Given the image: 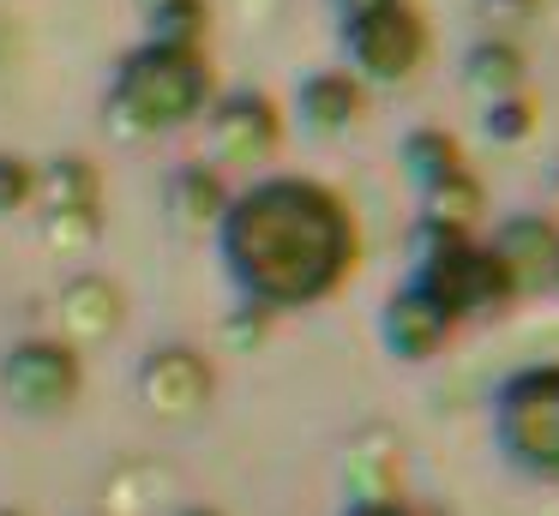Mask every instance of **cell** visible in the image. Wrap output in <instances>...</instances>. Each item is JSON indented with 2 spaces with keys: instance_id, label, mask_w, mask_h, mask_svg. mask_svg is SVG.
I'll list each match as a JSON object with an SVG mask.
<instances>
[{
  "instance_id": "6da1fadb",
  "label": "cell",
  "mask_w": 559,
  "mask_h": 516,
  "mask_svg": "<svg viewBox=\"0 0 559 516\" xmlns=\"http://www.w3.org/2000/svg\"><path fill=\"white\" fill-rule=\"evenodd\" d=\"M217 247L235 288L259 312H289L337 295L355 271L349 204L307 175H265L247 192H235L217 223Z\"/></svg>"
},
{
  "instance_id": "7a4b0ae2",
  "label": "cell",
  "mask_w": 559,
  "mask_h": 516,
  "mask_svg": "<svg viewBox=\"0 0 559 516\" xmlns=\"http://www.w3.org/2000/svg\"><path fill=\"white\" fill-rule=\"evenodd\" d=\"M211 96H217V84H211L205 48L139 43L133 55H121L109 79V120L127 139H157V132H175L193 115H205Z\"/></svg>"
},
{
  "instance_id": "3957f363",
  "label": "cell",
  "mask_w": 559,
  "mask_h": 516,
  "mask_svg": "<svg viewBox=\"0 0 559 516\" xmlns=\"http://www.w3.org/2000/svg\"><path fill=\"white\" fill-rule=\"evenodd\" d=\"M415 252H421V264H415V288H421L451 324L475 319V312H506L511 300H518V288H511L506 271H499V259L487 247H475L469 235H457V228L421 223Z\"/></svg>"
},
{
  "instance_id": "277c9868",
  "label": "cell",
  "mask_w": 559,
  "mask_h": 516,
  "mask_svg": "<svg viewBox=\"0 0 559 516\" xmlns=\"http://www.w3.org/2000/svg\"><path fill=\"white\" fill-rule=\"evenodd\" d=\"M493 444L511 468L559 480V360L511 372L493 391Z\"/></svg>"
},
{
  "instance_id": "5b68a950",
  "label": "cell",
  "mask_w": 559,
  "mask_h": 516,
  "mask_svg": "<svg viewBox=\"0 0 559 516\" xmlns=\"http://www.w3.org/2000/svg\"><path fill=\"white\" fill-rule=\"evenodd\" d=\"M343 55H349V79L361 84H409L427 60V24L415 12V0L403 7H373V12H355L343 19Z\"/></svg>"
},
{
  "instance_id": "8992f818",
  "label": "cell",
  "mask_w": 559,
  "mask_h": 516,
  "mask_svg": "<svg viewBox=\"0 0 559 516\" xmlns=\"http://www.w3.org/2000/svg\"><path fill=\"white\" fill-rule=\"evenodd\" d=\"M0 391L13 396V408H25V415H61L85 391L79 348L61 343V336H25V343H13L0 355Z\"/></svg>"
},
{
  "instance_id": "52a82bcc",
  "label": "cell",
  "mask_w": 559,
  "mask_h": 516,
  "mask_svg": "<svg viewBox=\"0 0 559 516\" xmlns=\"http://www.w3.org/2000/svg\"><path fill=\"white\" fill-rule=\"evenodd\" d=\"M283 144V115L265 91H223L211 96L205 108V151H211V168H253V163H271Z\"/></svg>"
},
{
  "instance_id": "ba28073f",
  "label": "cell",
  "mask_w": 559,
  "mask_h": 516,
  "mask_svg": "<svg viewBox=\"0 0 559 516\" xmlns=\"http://www.w3.org/2000/svg\"><path fill=\"white\" fill-rule=\"evenodd\" d=\"M211 391H217V372H211V360L187 343L151 348V355L139 360V396H145V408L163 420L199 415V408L211 403Z\"/></svg>"
},
{
  "instance_id": "9c48e42d",
  "label": "cell",
  "mask_w": 559,
  "mask_h": 516,
  "mask_svg": "<svg viewBox=\"0 0 559 516\" xmlns=\"http://www.w3.org/2000/svg\"><path fill=\"white\" fill-rule=\"evenodd\" d=\"M487 252L499 259V271L511 276V288L518 295H530V288H559V223L554 216H506V223L493 228V240H487Z\"/></svg>"
},
{
  "instance_id": "30bf717a",
  "label": "cell",
  "mask_w": 559,
  "mask_h": 516,
  "mask_svg": "<svg viewBox=\"0 0 559 516\" xmlns=\"http://www.w3.org/2000/svg\"><path fill=\"white\" fill-rule=\"evenodd\" d=\"M451 331H457V324H451L415 283H403L397 295L385 300V312H379V336H385V348H391L397 360H427V355H439Z\"/></svg>"
},
{
  "instance_id": "8fae6325",
  "label": "cell",
  "mask_w": 559,
  "mask_h": 516,
  "mask_svg": "<svg viewBox=\"0 0 559 516\" xmlns=\"http://www.w3.org/2000/svg\"><path fill=\"white\" fill-rule=\"evenodd\" d=\"M55 312H61V331L73 336V343H103V336L121 331L127 295H121V283H109V276L85 271V276H73V283H61V300H55Z\"/></svg>"
},
{
  "instance_id": "7c38bea8",
  "label": "cell",
  "mask_w": 559,
  "mask_h": 516,
  "mask_svg": "<svg viewBox=\"0 0 559 516\" xmlns=\"http://www.w3.org/2000/svg\"><path fill=\"white\" fill-rule=\"evenodd\" d=\"M301 127L319 132V139H337V132H349L355 120L367 115V91L349 79L343 67H325L313 72V79H301Z\"/></svg>"
},
{
  "instance_id": "4fadbf2b",
  "label": "cell",
  "mask_w": 559,
  "mask_h": 516,
  "mask_svg": "<svg viewBox=\"0 0 559 516\" xmlns=\"http://www.w3.org/2000/svg\"><path fill=\"white\" fill-rule=\"evenodd\" d=\"M37 204L43 216H103V175L91 156L67 151L49 168H37Z\"/></svg>"
},
{
  "instance_id": "5bb4252c",
  "label": "cell",
  "mask_w": 559,
  "mask_h": 516,
  "mask_svg": "<svg viewBox=\"0 0 559 516\" xmlns=\"http://www.w3.org/2000/svg\"><path fill=\"white\" fill-rule=\"evenodd\" d=\"M169 223L175 228H187V235H205V228H217L223 223V211H229V199L235 192L223 187V175L211 163H181L169 175Z\"/></svg>"
},
{
  "instance_id": "9a60e30c",
  "label": "cell",
  "mask_w": 559,
  "mask_h": 516,
  "mask_svg": "<svg viewBox=\"0 0 559 516\" xmlns=\"http://www.w3.org/2000/svg\"><path fill=\"white\" fill-rule=\"evenodd\" d=\"M463 84L481 96V108H487V103H506V96H523V84H530L523 48L506 43V36H487V43H475L469 55H463Z\"/></svg>"
},
{
  "instance_id": "2e32d148",
  "label": "cell",
  "mask_w": 559,
  "mask_h": 516,
  "mask_svg": "<svg viewBox=\"0 0 559 516\" xmlns=\"http://www.w3.org/2000/svg\"><path fill=\"white\" fill-rule=\"evenodd\" d=\"M403 163H409V175H415V187H421V192H433V187H445V180L469 175L463 144L451 139V132H439V127H415L409 139H403Z\"/></svg>"
},
{
  "instance_id": "e0dca14e",
  "label": "cell",
  "mask_w": 559,
  "mask_h": 516,
  "mask_svg": "<svg viewBox=\"0 0 559 516\" xmlns=\"http://www.w3.org/2000/svg\"><path fill=\"white\" fill-rule=\"evenodd\" d=\"M145 19H151L145 43H163V48H205V0L157 7V12H145Z\"/></svg>"
},
{
  "instance_id": "ac0fdd59",
  "label": "cell",
  "mask_w": 559,
  "mask_h": 516,
  "mask_svg": "<svg viewBox=\"0 0 559 516\" xmlns=\"http://www.w3.org/2000/svg\"><path fill=\"white\" fill-rule=\"evenodd\" d=\"M37 204V163L19 151H0V216Z\"/></svg>"
},
{
  "instance_id": "d6986e66",
  "label": "cell",
  "mask_w": 559,
  "mask_h": 516,
  "mask_svg": "<svg viewBox=\"0 0 559 516\" xmlns=\"http://www.w3.org/2000/svg\"><path fill=\"white\" fill-rule=\"evenodd\" d=\"M481 127H487V139L518 144L523 132L535 127V103H530V96H506V103H487V108H481Z\"/></svg>"
},
{
  "instance_id": "ffe728a7",
  "label": "cell",
  "mask_w": 559,
  "mask_h": 516,
  "mask_svg": "<svg viewBox=\"0 0 559 516\" xmlns=\"http://www.w3.org/2000/svg\"><path fill=\"white\" fill-rule=\"evenodd\" d=\"M343 516H415L403 499H361V504H349Z\"/></svg>"
},
{
  "instance_id": "44dd1931",
  "label": "cell",
  "mask_w": 559,
  "mask_h": 516,
  "mask_svg": "<svg viewBox=\"0 0 559 516\" xmlns=\"http://www.w3.org/2000/svg\"><path fill=\"white\" fill-rule=\"evenodd\" d=\"M337 19H355V12H373V7H403V0H331Z\"/></svg>"
},
{
  "instance_id": "7402d4cb",
  "label": "cell",
  "mask_w": 559,
  "mask_h": 516,
  "mask_svg": "<svg viewBox=\"0 0 559 516\" xmlns=\"http://www.w3.org/2000/svg\"><path fill=\"white\" fill-rule=\"evenodd\" d=\"M481 7H493V12H523V7H535V0H481Z\"/></svg>"
},
{
  "instance_id": "603a6c76",
  "label": "cell",
  "mask_w": 559,
  "mask_h": 516,
  "mask_svg": "<svg viewBox=\"0 0 559 516\" xmlns=\"http://www.w3.org/2000/svg\"><path fill=\"white\" fill-rule=\"evenodd\" d=\"M139 7H145V12H157V7H181V0H139Z\"/></svg>"
},
{
  "instance_id": "cb8c5ba5",
  "label": "cell",
  "mask_w": 559,
  "mask_h": 516,
  "mask_svg": "<svg viewBox=\"0 0 559 516\" xmlns=\"http://www.w3.org/2000/svg\"><path fill=\"white\" fill-rule=\"evenodd\" d=\"M181 516H223V511H205V504H193V511H181Z\"/></svg>"
},
{
  "instance_id": "d4e9b609",
  "label": "cell",
  "mask_w": 559,
  "mask_h": 516,
  "mask_svg": "<svg viewBox=\"0 0 559 516\" xmlns=\"http://www.w3.org/2000/svg\"><path fill=\"white\" fill-rule=\"evenodd\" d=\"M554 199H559V175H554Z\"/></svg>"
},
{
  "instance_id": "484cf974",
  "label": "cell",
  "mask_w": 559,
  "mask_h": 516,
  "mask_svg": "<svg viewBox=\"0 0 559 516\" xmlns=\"http://www.w3.org/2000/svg\"><path fill=\"white\" fill-rule=\"evenodd\" d=\"M0 516H13V511H0Z\"/></svg>"
}]
</instances>
